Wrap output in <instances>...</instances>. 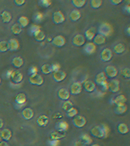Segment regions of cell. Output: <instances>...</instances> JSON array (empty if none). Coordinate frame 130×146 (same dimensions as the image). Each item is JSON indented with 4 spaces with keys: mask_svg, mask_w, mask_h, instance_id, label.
Wrapping results in <instances>:
<instances>
[{
    "mask_svg": "<svg viewBox=\"0 0 130 146\" xmlns=\"http://www.w3.org/2000/svg\"><path fill=\"white\" fill-rule=\"evenodd\" d=\"M110 129L106 124L95 126L90 130L91 135L94 137L99 139L107 138L109 135Z\"/></svg>",
    "mask_w": 130,
    "mask_h": 146,
    "instance_id": "6da1fadb",
    "label": "cell"
},
{
    "mask_svg": "<svg viewBox=\"0 0 130 146\" xmlns=\"http://www.w3.org/2000/svg\"><path fill=\"white\" fill-rule=\"evenodd\" d=\"M113 27L108 23H103L98 27V34L102 35L104 36H109L113 33Z\"/></svg>",
    "mask_w": 130,
    "mask_h": 146,
    "instance_id": "7a4b0ae2",
    "label": "cell"
},
{
    "mask_svg": "<svg viewBox=\"0 0 130 146\" xmlns=\"http://www.w3.org/2000/svg\"><path fill=\"white\" fill-rule=\"evenodd\" d=\"M95 84L102 87L105 90L108 89V82L107 81V76L104 72H100L95 77Z\"/></svg>",
    "mask_w": 130,
    "mask_h": 146,
    "instance_id": "3957f363",
    "label": "cell"
},
{
    "mask_svg": "<svg viewBox=\"0 0 130 146\" xmlns=\"http://www.w3.org/2000/svg\"><path fill=\"white\" fill-rule=\"evenodd\" d=\"M29 81L30 84H31L33 85L41 86V85H43V82H44V79L42 77V76L37 73V74H33V75L29 76Z\"/></svg>",
    "mask_w": 130,
    "mask_h": 146,
    "instance_id": "277c9868",
    "label": "cell"
},
{
    "mask_svg": "<svg viewBox=\"0 0 130 146\" xmlns=\"http://www.w3.org/2000/svg\"><path fill=\"white\" fill-rule=\"evenodd\" d=\"M100 60L103 62H107L112 59L113 58V52L111 49L105 48L102 51L100 55Z\"/></svg>",
    "mask_w": 130,
    "mask_h": 146,
    "instance_id": "5b68a950",
    "label": "cell"
},
{
    "mask_svg": "<svg viewBox=\"0 0 130 146\" xmlns=\"http://www.w3.org/2000/svg\"><path fill=\"white\" fill-rule=\"evenodd\" d=\"M82 89H83V86H82L81 83H80V82H74L71 85L69 93H70V94L73 95V96H77V95L81 94Z\"/></svg>",
    "mask_w": 130,
    "mask_h": 146,
    "instance_id": "8992f818",
    "label": "cell"
},
{
    "mask_svg": "<svg viewBox=\"0 0 130 146\" xmlns=\"http://www.w3.org/2000/svg\"><path fill=\"white\" fill-rule=\"evenodd\" d=\"M104 72L107 78H114L118 74V70L113 66H107L104 69Z\"/></svg>",
    "mask_w": 130,
    "mask_h": 146,
    "instance_id": "52a82bcc",
    "label": "cell"
},
{
    "mask_svg": "<svg viewBox=\"0 0 130 146\" xmlns=\"http://www.w3.org/2000/svg\"><path fill=\"white\" fill-rule=\"evenodd\" d=\"M10 78L13 83L18 84L23 81V74L19 70H12Z\"/></svg>",
    "mask_w": 130,
    "mask_h": 146,
    "instance_id": "ba28073f",
    "label": "cell"
},
{
    "mask_svg": "<svg viewBox=\"0 0 130 146\" xmlns=\"http://www.w3.org/2000/svg\"><path fill=\"white\" fill-rule=\"evenodd\" d=\"M87 120L85 118L79 115H77L73 119V124L77 128H82L85 125Z\"/></svg>",
    "mask_w": 130,
    "mask_h": 146,
    "instance_id": "9c48e42d",
    "label": "cell"
},
{
    "mask_svg": "<svg viewBox=\"0 0 130 146\" xmlns=\"http://www.w3.org/2000/svg\"><path fill=\"white\" fill-rule=\"evenodd\" d=\"M53 23L56 25H60L63 23L65 21V17L61 11H56L52 15Z\"/></svg>",
    "mask_w": 130,
    "mask_h": 146,
    "instance_id": "30bf717a",
    "label": "cell"
},
{
    "mask_svg": "<svg viewBox=\"0 0 130 146\" xmlns=\"http://www.w3.org/2000/svg\"><path fill=\"white\" fill-rule=\"evenodd\" d=\"M108 89L112 93H117L120 90V83L118 80H111L108 83Z\"/></svg>",
    "mask_w": 130,
    "mask_h": 146,
    "instance_id": "8fae6325",
    "label": "cell"
},
{
    "mask_svg": "<svg viewBox=\"0 0 130 146\" xmlns=\"http://www.w3.org/2000/svg\"><path fill=\"white\" fill-rule=\"evenodd\" d=\"M67 77V74L65 72L62 70H57L54 71L52 73V78L53 80L56 83H59L64 81L65 78Z\"/></svg>",
    "mask_w": 130,
    "mask_h": 146,
    "instance_id": "7c38bea8",
    "label": "cell"
},
{
    "mask_svg": "<svg viewBox=\"0 0 130 146\" xmlns=\"http://www.w3.org/2000/svg\"><path fill=\"white\" fill-rule=\"evenodd\" d=\"M73 44L77 47H81L85 45V39L84 37V36L81 34L76 35L73 38Z\"/></svg>",
    "mask_w": 130,
    "mask_h": 146,
    "instance_id": "4fadbf2b",
    "label": "cell"
},
{
    "mask_svg": "<svg viewBox=\"0 0 130 146\" xmlns=\"http://www.w3.org/2000/svg\"><path fill=\"white\" fill-rule=\"evenodd\" d=\"M52 44L57 47H63L66 43V39L63 35H57L54 36L52 41Z\"/></svg>",
    "mask_w": 130,
    "mask_h": 146,
    "instance_id": "5bb4252c",
    "label": "cell"
},
{
    "mask_svg": "<svg viewBox=\"0 0 130 146\" xmlns=\"http://www.w3.org/2000/svg\"><path fill=\"white\" fill-rule=\"evenodd\" d=\"M82 86H83L85 91L88 93H91L94 92L95 89H96V85L93 81H89V80H86L84 82L83 85H82Z\"/></svg>",
    "mask_w": 130,
    "mask_h": 146,
    "instance_id": "9a60e30c",
    "label": "cell"
},
{
    "mask_svg": "<svg viewBox=\"0 0 130 146\" xmlns=\"http://www.w3.org/2000/svg\"><path fill=\"white\" fill-rule=\"evenodd\" d=\"M27 102V97L26 95L23 93L18 94L15 98V103L16 104V106H18L20 107H23L25 106V103Z\"/></svg>",
    "mask_w": 130,
    "mask_h": 146,
    "instance_id": "2e32d148",
    "label": "cell"
},
{
    "mask_svg": "<svg viewBox=\"0 0 130 146\" xmlns=\"http://www.w3.org/2000/svg\"><path fill=\"white\" fill-rule=\"evenodd\" d=\"M8 50L11 52H16L20 47V43L16 39H11L8 41Z\"/></svg>",
    "mask_w": 130,
    "mask_h": 146,
    "instance_id": "e0dca14e",
    "label": "cell"
},
{
    "mask_svg": "<svg viewBox=\"0 0 130 146\" xmlns=\"http://www.w3.org/2000/svg\"><path fill=\"white\" fill-rule=\"evenodd\" d=\"M96 45H95L94 43H92V42H89V43H85V44L84 45L83 50L86 54L89 55L93 54L95 52H96Z\"/></svg>",
    "mask_w": 130,
    "mask_h": 146,
    "instance_id": "ac0fdd59",
    "label": "cell"
},
{
    "mask_svg": "<svg viewBox=\"0 0 130 146\" xmlns=\"http://www.w3.org/2000/svg\"><path fill=\"white\" fill-rule=\"evenodd\" d=\"M22 116L24 119L27 120H31L34 116L33 110L30 108H26L23 109L22 111Z\"/></svg>",
    "mask_w": 130,
    "mask_h": 146,
    "instance_id": "d6986e66",
    "label": "cell"
},
{
    "mask_svg": "<svg viewBox=\"0 0 130 146\" xmlns=\"http://www.w3.org/2000/svg\"><path fill=\"white\" fill-rule=\"evenodd\" d=\"M55 129L59 132H66L69 129V124L64 120L59 121L56 124Z\"/></svg>",
    "mask_w": 130,
    "mask_h": 146,
    "instance_id": "ffe728a7",
    "label": "cell"
},
{
    "mask_svg": "<svg viewBox=\"0 0 130 146\" xmlns=\"http://www.w3.org/2000/svg\"><path fill=\"white\" fill-rule=\"evenodd\" d=\"M70 93L69 91H68L67 89L62 88L60 89L58 92V96L60 100H64V101H67L69 100L70 98Z\"/></svg>",
    "mask_w": 130,
    "mask_h": 146,
    "instance_id": "44dd1931",
    "label": "cell"
},
{
    "mask_svg": "<svg viewBox=\"0 0 130 146\" xmlns=\"http://www.w3.org/2000/svg\"><path fill=\"white\" fill-rule=\"evenodd\" d=\"M96 36V28L95 27H90L85 32V39L88 41H92L94 36Z\"/></svg>",
    "mask_w": 130,
    "mask_h": 146,
    "instance_id": "7402d4cb",
    "label": "cell"
},
{
    "mask_svg": "<svg viewBox=\"0 0 130 146\" xmlns=\"http://www.w3.org/2000/svg\"><path fill=\"white\" fill-rule=\"evenodd\" d=\"M49 123V118L46 115H41L37 119V124L41 127H45Z\"/></svg>",
    "mask_w": 130,
    "mask_h": 146,
    "instance_id": "603a6c76",
    "label": "cell"
},
{
    "mask_svg": "<svg viewBox=\"0 0 130 146\" xmlns=\"http://www.w3.org/2000/svg\"><path fill=\"white\" fill-rule=\"evenodd\" d=\"M12 132L8 129H4L0 131V137H1V139H2L3 141H9L11 137H12Z\"/></svg>",
    "mask_w": 130,
    "mask_h": 146,
    "instance_id": "cb8c5ba5",
    "label": "cell"
},
{
    "mask_svg": "<svg viewBox=\"0 0 130 146\" xmlns=\"http://www.w3.org/2000/svg\"><path fill=\"white\" fill-rule=\"evenodd\" d=\"M12 65L13 66L14 68H20L22 67L24 64V60L23 58L20 56H16V57L14 58L12 60Z\"/></svg>",
    "mask_w": 130,
    "mask_h": 146,
    "instance_id": "d4e9b609",
    "label": "cell"
},
{
    "mask_svg": "<svg viewBox=\"0 0 130 146\" xmlns=\"http://www.w3.org/2000/svg\"><path fill=\"white\" fill-rule=\"evenodd\" d=\"M50 139L52 140H60L61 139H63L66 137L65 132H59V131H54V132L51 133Z\"/></svg>",
    "mask_w": 130,
    "mask_h": 146,
    "instance_id": "484cf974",
    "label": "cell"
},
{
    "mask_svg": "<svg viewBox=\"0 0 130 146\" xmlns=\"http://www.w3.org/2000/svg\"><path fill=\"white\" fill-rule=\"evenodd\" d=\"M80 139H81L80 141L83 142L85 145H91L93 142V140L91 139V136L89 135L87 133H83V134H81V136H80Z\"/></svg>",
    "mask_w": 130,
    "mask_h": 146,
    "instance_id": "4316f807",
    "label": "cell"
},
{
    "mask_svg": "<svg viewBox=\"0 0 130 146\" xmlns=\"http://www.w3.org/2000/svg\"><path fill=\"white\" fill-rule=\"evenodd\" d=\"M81 17V14L78 10H73L69 14V18L72 22L79 21Z\"/></svg>",
    "mask_w": 130,
    "mask_h": 146,
    "instance_id": "83f0119b",
    "label": "cell"
},
{
    "mask_svg": "<svg viewBox=\"0 0 130 146\" xmlns=\"http://www.w3.org/2000/svg\"><path fill=\"white\" fill-rule=\"evenodd\" d=\"M106 42V37L102 35L98 34L96 35V36H94V39H93V43H94L96 45H100L105 43Z\"/></svg>",
    "mask_w": 130,
    "mask_h": 146,
    "instance_id": "f1b7e54d",
    "label": "cell"
},
{
    "mask_svg": "<svg viewBox=\"0 0 130 146\" xmlns=\"http://www.w3.org/2000/svg\"><path fill=\"white\" fill-rule=\"evenodd\" d=\"M12 16L8 11H3L1 14V19L3 23H9L12 20Z\"/></svg>",
    "mask_w": 130,
    "mask_h": 146,
    "instance_id": "f546056e",
    "label": "cell"
},
{
    "mask_svg": "<svg viewBox=\"0 0 130 146\" xmlns=\"http://www.w3.org/2000/svg\"><path fill=\"white\" fill-rule=\"evenodd\" d=\"M126 102H127V98L124 95H119L117 96L114 100V104L116 106L125 105Z\"/></svg>",
    "mask_w": 130,
    "mask_h": 146,
    "instance_id": "4dcf8cb0",
    "label": "cell"
},
{
    "mask_svg": "<svg viewBox=\"0 0 130 146\" xmlns=\"http://www.w3.org/2000/svg\"><path fill=\"white\" fill-rule=\"evenodd\" d=\"M125 51V46L123 43H117L113 47V52L116 54H121Z\"/></svg>",
    "mask_w": 130,
    "mask_h": 146,
    "instance_id": "1f68e13d",
    "label": "cell"
},
{
    "mask_svg": "<svg viewBox=\"0 0 130 146\" xmlns=\"http://www.w3.org/2000/svg\"><path fill=\"white\" fill-rule=\"evenodd\" d=\"M33 36L35 39L37 41L41 42L45 39V34L44 32L42 31L41 29H40V30L37 31L33 35Z\"/></svg>",
    "mask_w": 130,
    "mask_h": 146,
    "instance_id": "d6a6232c",
    "label": "cell"
},
{
    "mask_svg": "<svg viewBox=\"0 0 130 146\" xmlns=\"http://www.w3.org/2000/svg\"><path fill=\"white\" fill-rule=\"evenodd\" d=\"M18 24L21 26L22 29L25 28V27L28 26L29 24V18L25 16H21L18 20Z\"/></svg>",
    "mask_w": 130,
    "mask_h": 146,
    "instance_id": "836d02e7",
    "label": "cell"
},
{
    "mask_svg": "<svg viewBox=\"0 0 130 146\" xmlns=\"http://www.w3.org/2000/svg\"><path fill=\"white\" fill-rule=\"evenodd\" d=\"M127 107L125 104L121 105V106H117L116 108L114 109L115 113L118 115L125 114V113L127 112Z\"/></svg>",
    "mask_w": 130,
    "mask_h": 146,
    "instance_id": "e575fe53",
    "label": "cell"
},
{
    "mask_svg": "<svg viewBox=\"0 0 130 146\" xmlns=\"http://www.w3.org/2000/svg\"><path fill=\"white\" fill-rule=\"evenodd\" d=\"M117 129H118V132L122 135H125L129 132V128L125 123H120L118 125Z\"/></svg>",
    "mask_w": 130,
    "mask_h": 146,
    "instance_id": "d590c367",
    "label": "cell"
},
{
    "mask_svg": "<svg viewBox=\"0 0 130 146\" xmlns=\"http://www.w3.org/2000/svg\"><path fill=\"white\" fill-rule=\"evenodd\" d=\"M41 71L43 74H49L53 72L52 66L49 64H45L42 66L41 68Z\"/></svg>",
    "mask_w": 130,
    "mask_h": 146,
    "instance_id": "8d00e7d4",
    "label": "cell"
},
{
    "mask_svg": "<svg viewBox=\"0 0 130 146\" xmlns=\"http://www.w3.org/2000/svg\"><path fill=\"white\" fill-rule=\"evenodd\" d=\"M11 31H12V33L14 35H18L21 33L22 28L18 23H15L12 25V27H11Z\"/></svg>",
    "mask_w": 130,
    "mask_h": 146,
    "instance_id": "74e56055",
    "label": "cell"
},
{
    "mask_svg": "<svg viewBox=\"0 0 130 146\" xmlns=\"http://www.w3.org/2000/svg\"><path fill=\"white\" fill-rule=\"evenodd\" d=\"M86 3L85 0H72L71 3L74 7L77 8H81L85 5Z\"/></svg>",
    "mask_w": 130,
    "mask_h": 146,
    "instance_id": "f35d334b",
    "label": "cell"
},
{
    "mask_svg": "<svg viewBox=\"0 0 130 146\" xmlns=\"http://www.w3.org/2000/svg\"><path fill=\"white\" fill-rule=\"evenodd\" d=\"M103 1L102 0H91L90 5L93 9H98L101 7Z\"/></svg>",
    "mask_w": 130,
    "mask_h": 146,
    "instance_id": "ab89813d",
    "label": "cell"
},
{
    "mask_svg": "<svg viewBox=\"0 0 130 146\" xmlns=\"http://www.w3.org/2000/svg\"><path fill=\"white\" fill-rule=\"evenodd\" d=\"M40 27L38 26V25H31V27H29V35L31 36H33V35L37 31L40 30Z\"/></svg>",
    "mask_w": 130,
    "mask_h": 146,
    "instance_id": "60d3db41",
    "label": "cell"
},
{
    "mask_svg": "<svg viewBox=\"0 0 130 146\" xmlns=\"http://www.w3.org/2000/svg\"><path fill=\"white\" fill-rule=\"evenodd\" d=\"M73 107V103L69 100H67V101H65V102L62 105V108H63V110H65V112H67L68 110H69L71 108Z\"/></svg>",
    "mask_w": 130,
    "mask_h": 146,
    "instance_id": "b9f144b4",
    "label": "cell"
},
{
    "mask_svg": "<svg viewBox=\"0 0 130 146\" xmlns=\"http://www.w3.org/2000/svg\"><path fill=\"white\" fill-rule=\"evenodd\" d=\"M78 114V111L75 108H71L68 110L67 112V116L69 118H74L75 116H77Z\"/></svg>",
    "mask_w": 130,
    "mask_h": 146,
    "instance_id": "7bdbcfd3",
    "label": "cell"
},
{
    "mask_svg": "<svg viewBox=\"0 0 130 146\" xmlns=\"http://www.w3.org/2000/svg\"><path fill=\"white\" fill-rule=\"evenodd\" d=\"M43 14L41 13V12H37L34 14L33 16V20L35 22H36V23H41V21H43Z\"/></svg>",
    "mask_w": 130,
    "mask_h": 146,
    "instance_id": "ee69618b",
    "label": "cell"
},
{
    "mask_svg": "<svg viewBox=\"0 0 130 146\" xmlns=\"http://www.w3.org/2000/svg\"><path fill=\"white\" fill-rule=\"evenodd\" d=\"M8 50V42L5 41H0V52H5Z\"/></svg>",
    "mask_w": 130,
    "mask_h": 146,
    "instance_id": "f6af8a7d",
    "label": "cell"
},
{
    "mask_svg": "<svg viewBox=\"0 0 130 146\" xmlns=\"http://www.w3.org/2000/svg\"><path fill=\"white\" fill-rule=\"evenodd\" d=\"M121 75L123 76V78H127V79H129V78H130L129 68H125L122 69L121 71Z\"/></svg>",
    "mask_w": 130,
    "mask_h": 146,
    "instance_id": "bcb514c9",
    "label": "cell"
},
{
    "mask_svg": "<svg viewBox=\"0 0 130 146\" xmlns=\"http://www.w3.org/2000/svg\"><path fill=\"white\" fill-rule=\"evenodd\" d=\"M38 3L40 5V6L43 7V8H48L52 4V3H51L50 1H49V0H41V1H39Z\"/></svg>",
    "mask_w": 130,
    "mask_h": 146,
    "instance_id": "7dc6e473",
    "label": "cell"
},
{
    "mask_svg": "<svg viewBox=\"0 0 130 146\" xmlns=\"http://www.w3.org/2000/svg\"><path fill=\"white\" fill-rule=\"evenodd\" d=\"M37 72H38L37 68L36 66H31L30 68H29L28 74L29 76H31V75H33V74H37Z\"/></svg>",
    "mask_w": 130,
    "mask_h": 146,
    "instance_id": "c3c4849f",
    "label": "cell"
},
{
    "mask_svg": "<svg viewBox=\"0 0 130 146\" xmlns=\"http://www.w3.org/2000/svg\"><path fill=\"white\" fill-rule=\"evenodd\" d=\"M49 145L50 146H59L60 140H49L48 142Z\"/></svg>",
    "mask_w": 130,
    "mask_h": 146,
    "instance_id": "681fc988",
    "label": "cell"
},
{
    "mask_svg": "<svg viewBox=\"0 0 130 146\" xmlns=\"http://www.w3.org/2000/svg\"><path fill=\"white\" fill-rule=\"evenodd\" d=\"M51 66H52V71L53 72H54V71H57V70H59L60 69V65L58 63H54V64H52V65H51Z\"/></svg>",
    "mask_w": 130,
    "mask_h": 146,
    "instance_id": "f907efd6",
    "label": "cell"
},
{
    "mask_svg": "<svg viewBox=\"0 0 130 146\" xmlns=\"http://www.w3.org/2000/svg\"><path fill=\"white\" fill-rule=\"evenodd\" d=\"M14 2L17 6H22L26 3V1L25 0H14Z\"/></svg>",
    "mask_w": 130,
    "mask_h": 146,
    "instance_id": "816d5d0a",
    "label": "cell"
},
{
    "mask_svg": "<svg viewBox=\"0 0 130 146\" xmlns=\"http://www.w3.org/2000/svg\"><path fill=\"white\" fill-rule=\"evenodd\" d=\"M123 2V0H111L110 3L113 5H117L118 4H120L121 3Z\"/></svg>",
    "mask_w": 130,
    "mask_h": 146,
    "instance_id": "f5cc1de1",
    "label": "cell"
},
{
    "mask_svg": "<svg viewBox=\"0 0 130 146\" xmlns=\"http://www.w3.org/2000/svg\"><path fill=\"white\" fill-rule=\"evenodd\" d=\"M73 146H86V145L82 141H76L75 143H74V145H73Z\"/></svg>",
    "mask_w": 130,
    "mask_h": 146,
    "instance_id": "db71d44e",
    "label": "cell"
},
{
    "mask_svg": "<svg viewBox=\"0 0 130 146\" xmlns=\"http://www.w3.org/2000/svg\"><path fill=\"white\" fill-rule=\"evenodd\" d=\"M124 10H125L128 14H130V5H129V4L125 5V7H124Z\"/></svg>",
    "mask_w": 130,
    "mask_h": 146,
    "instance_id": "11a10c76",
    "label": "cell"
},
{
    "mask_svg": "<svg viewBox=\"0 0 130 146\" xmlns=\"http://www.w3.org/2000/svg\"><path fill=\"white\" fill-rule=\"evenodd\" d=\"M0 146H9V145L6 141H2L0 142Z\"/></svg>",
    "mask_w": 130,
    "mask_h": 146,
    "instance_id": "9f6ffc18",
    "label": "cell"
},
{
    "mask_svg": "<svg viewBox=\"0 0 130 146\" xmlns=\"http://www.w3.org/2000/svg\"><path fill=\"white\" fill-rule=\"evenodd\" d=\"M125 31L126 32V33H127L128 36H130V27H128L127 28L125 29Z\"/></svg>",
    "mask_w": 130,
    "mask_h": 146,
    "instance_id": "6f0895ef",
    "label": "cell"
},
{
    "mask_svg": "<svg viewBox=\"0 0 130 146\" xmlns=\"http://www.w3.org/2000/svg\"><path fill=\"white\" fill-rule=\"evenodd\" d=\"M3 127V122L2 119H1V118H0V129H2Z\"/></svg>",
    "mask_w": 130,
    "mask_h": 146,
    "instance_id": "680465c9",
    "label": "cell"
},
{
    "mask_svg": "<svg viewBox=\"0 0 130 146\" xmlns=\"http://www.w3.org/2000/svg\"><path fill=\"white\" fill-rule=\"evenodd\" d=\"M91 146H100V145H98V144H93V145H91Z\"/></svg>",
    "mask_w": 130,
    "mask_h": 146,
    "instance_id": "91938a15",
    "label": "cell"
},
{
    "mask_svg": "<svg viewBox=\"0 0 130 146\" xmlns=\"http://www.w3.org/2000/svg\"><path fill=\"white\" fill-rule=\"evenodd\" d=\"M1 78H0V85H1Z\"/></svg>",
    "mask_w": 130,
    "mask_h": 146,
    "instance_id": "94428289",
    "label": "cell"
},
{
    "mask_svg": "<svg viewBox=\"0 0 130 146\" xmlns=\"http://www.w3.org/2000/svg\"><path fill=\"white\" fill-rule=\"evenodd\" d=\"M0 140H1V137H0Z\"/></svg>",
    "mask_w": 130,
    "mask_h": 146,
    "instance_id": "6125c7cd",
    "label": "cell"
}]
</instances>
